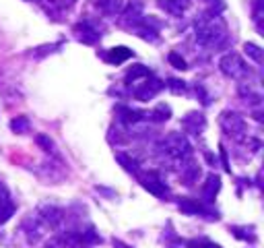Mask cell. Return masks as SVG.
Segmentation results:
<instances>
[{
	"label": "cell",
	"mask_w": 264,
	"mask_h": 248,
	"mask_svg": "<svg viewBox=\"0 0 264 248\" xmlns=\"http://www.w3.org/2000/svg\"><path fill=\"white\" fill-rule=\"evenodd\" d=\"M246 50L250 52L256 60H260V52H258V48H256V46H246Z\"/></svg>",
	"instance_id": "cell-4"
},
{
	"label": "cell",
	"mask_w": 264,
	"mask_h": 248,
	"mask_svg": "<svg viewBox=\"0 0 264 248\" xmlns=\"http://www.w3.org/2000/svg\"><path fill=\"white\" fill-rule=\"evenodd\" d=\"M25 126H27V122H25V120H19V122L15 120V122H13V128H15V130H19V128H25Z\"/></svg>",
	"instance_id": "cell-5"
},
{
	"label": "cell",
	"mask_w": 264,
	"mask_h": 248,
	"mask_svg": "<svg viewBox=\"0 0 264 248\" xmlns=\"http://www.w3.org/2000/svg\"><path fill=\"white\" fill-rule=\"evenodd\" d=\"M126 58H130V50L128 48H114L110 54H107V60L114 62V64H120Z\"/></svg>",
	"instance_id": "cell-1"
},
{
	"label": "cell",
	"mask_w": 264,
	"mask_h": 248,
	"mask_svg": "<svg viewBox=\"0 0 264 248\" xmlns=\"http://www.w3.org/2000/svg\"><path fill=\"white\" fill-rule=\"evenodd\" d=\"M13 215V205L6 201H0V223H4Z\"/></svg>",
	"instance_id": "cell-2"
},
{
	"label": "cell",
	"mask_w": 264,
	"mask_h": 248,
	"mask_svg": "<svg viewBox=\"0 0 264 248\" xmlns=\"http://www.w3.org/2000/svg\"><path fill=\"white\" fill-rule=\"evenodd\" d=\"M169 62H172V64H174L176 68H182V71L186 68V62H184L180 56H177V54H172V56H169Z\"/></svg>",
	"instance_id": "cell-3"
}]
</instances>
